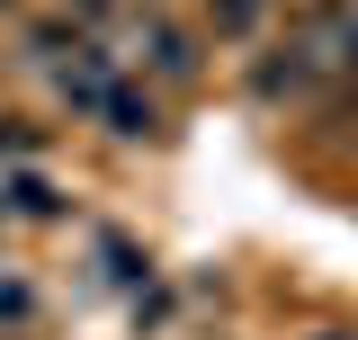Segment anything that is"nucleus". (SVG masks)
Listing matches in <instances>:
<instances>
[{"label": "nucleus", "mask_w": 358, "mask_h": 340, "mask_svg": "<svg viewBox=\"0 0 358 340\" xmlns=\"http://www.w3.org/2000/svg\"><path fill=\"white\" fill-rule=\"evenodd\" d=\"M45 54H54V90H63L72 108H108V90H117V63H108L90 36H72V45H63V36H45Z\"/></svg>", "instance_id": "f257e3e1"}, {"label": "nucleus", "mask_w": 358, "mask_h": 340, "mask_svg": "<svg viewBox=\"0 0 358 340\" xmlns=\"http://www.w3.org/2000/svg\"><path fill=\"white\" fill-rule=\"evenodd\" d=\"M143 63H152L162 81H197V45L179 36V27L162 18V9H143Z\"/></svg>", "instance_id": "f03ea898"}, {"label": "nucleus", "mask_w": 358, "mask_h": 340, "mask_svg": "<svg viewBox=\"0 0 358 340\" xmlns=\"http://www.w3.org/2000/svg\"><path fill=\"white\" fill-rule=\"evenodd\" d=\"M251 90H260V99H296V90H313V54H305V36L278 45L260 72H251Z\"/></svg>", "instance_id": "7ed1b4c3"}, {"label": "nucleus", "mask_w": 358, "mask_h": 340, "mask_svg": "<svg viewBox=\"0 0 358 340\" xmlns=\"http://www.w3.org/2000/svg\"><path fill=\"white\" fill-rule=\"evenodd\" d=\"M108 126L126 134V143H143V134H162V117H152V99H134V90H108Z\"/></svg>", "instance_id": "20e7f679"}, {"label": "nucleus", "mask_w": 358, "mask_h": 340, "mask_svg": "<svg viewBox=\"0 0 358 340\" xmlns=\"http://www.w3.org/2000/svg\"><path fill=\"white\" fill-rule=\"evenodd\" d=\"M251 18H260V0H215V27H233V36H242Z\"/></svg>", "instance_id": "39448f33"}, {"label": "nucleus", "mask_w": 358, "mask_h": 340, "mask_svg": "<svg viewBox=\"0 0 358 340\" xmlns=\"http://www.w3.org/2000/svg\"><path fill=\"white\" fill-rule=\"evenodd\" d=\"M9 197H18V215H54V188H36V179H18Z\"/></svg>", "instance_id": "423d86ee"}, {"label": "nucleus", "mask_w": 358, "mask_h": 340, "mask_svg": "<svg viewBox=\"0 0 358 340\" xmlns=\"http://www.w3.org/2000/svg\"><path fill=\"white\" fill-rule=\"evenodd\" d=\"M0 313L18 323V313H27V287H0Z\"/></svg>", "instance_id": "0eeeda50"}]
</instances>
